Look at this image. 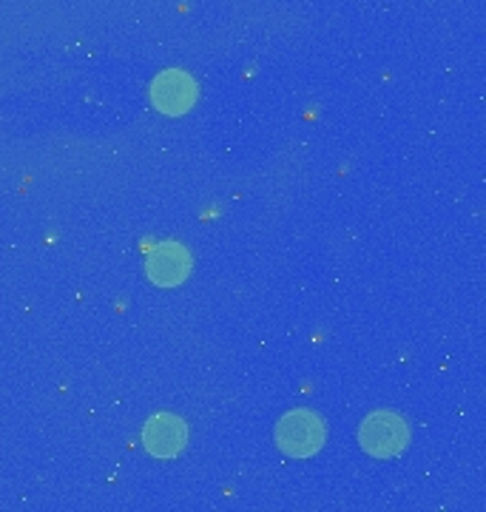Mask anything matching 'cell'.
Wrapping results in <instances>:
<instances>
[{
    "mask_svg": "<svg viewBox=\"0 0 486 512\" xmlns=\"http://www.w3.org/2000/svg\"><path fill=\"white\" fill-rule=\"evenodd\" d=\"M276 444L290 458H310L324 447V421L313 410H290L276 424Z\"/></svg>",
    "mask_w": 486,
    "mask_h": 512,
    "instance_id": "6da1fadb",
    "label": "cell"
},
{
    "mask_svg": "<svg viewBox=\"0 0 486 512\" xmlns=\"http://www.w3.org/2000/svg\"><path fill=\"white\" fill-rule=\"evenodd\" d=\"M410 441V427L398 413L390 410H376L359 427V444L364 453L373 458H393L398 456Z\"/></svg>",
    "mask_w": 486,
    "mask_h": 512,
    "instance_id": "7a4b0ae2",
    "label": "cell"
},
{
    "mask_svg": "<svg viewBox=\"0 0 486 512\" xmlns=\"http://www.w3.org/2000/svg\"><path fill=\"white\" fill-rule=\"evenodd\" d=\"M151 100L162 114H185V111L194 106L197 100V83L191 80V74H185L182 69H168L162 72L154 86H151Z\"/></svg>",
    "mask_w": 486,
    "mask_h": 512,
    "instance_id": "3957f363",
    "label": "cell"
},
{
    "mask_svg": "<svg viewBox=\"0 0 486 512\" xmlns=\"http://www.w3.org/2000/svg\"><path fill=\"white\" fill-rule=\"evenodd\" d=\"M148 276L154 285H162V288H174L188 279L191 274V254L177 245V242H162L160 248H154L148 254Z\"/></svg>",
    "mask_w": 486,
    "mask_h": 512,
    "instance_id": "277c9868",
    "label": "cell"
},
{
    "mask_svg": "<svg viewBox=\"0 0 486 512\" xmlns=\"http://www.w3.org/2000/svg\"><path fill=\"white\" fill-rule=\"evenodd\" d=\"M143 441L151 456L174 458L185 447V441H188V427L177 416L160 413V416H154V419L145 424Z\"/></svg>",
    "mask_w": 486,
    "mask_h": 512,
    "instance_id": "5b68a950",
    "label": "cell"
}]
</instances>
